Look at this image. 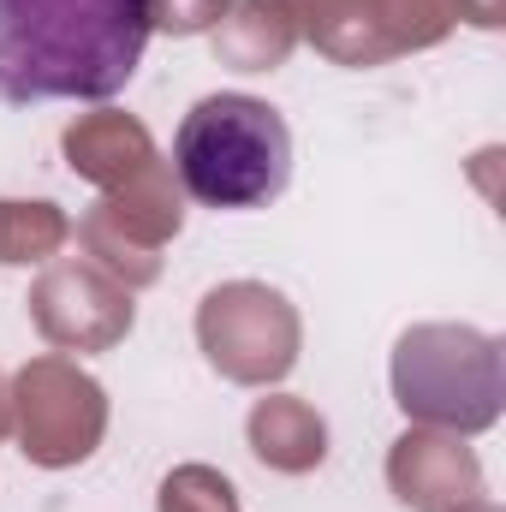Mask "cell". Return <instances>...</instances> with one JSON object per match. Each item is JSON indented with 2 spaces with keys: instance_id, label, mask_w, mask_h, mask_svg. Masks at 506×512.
Segmentation results:
<instances>
[{
  "instance_id": "cell-2",
  "label": "cell",
  "mask_w": 506,
  "mask_h": 512,
  "mask_svg": "<svg viewBox=\"0 0 506 512\" xmlns=\"http://www.w3.org/2000/svg\"><path fill=\"white\" fill-rule=\"evenodd\" d=\"M173 167L203 209H268L292 179V131L262 96H203L173 131Z\"/></svg>"
},
{
  "instance_id": "cell-1",
  "label": "cell",
  "mask_w": 506,
  "mask_h": 512,
  "mask_svg": "<svg viewBox=\"0 0 506 512\" xmlns=\"http://www.w3.org/2000/svg\"><path fill=\"white\" fill-rule=\"evenodd\" d=\"M155 36V0H0V102H108Z\"/></svg>"
}]
</instances>
